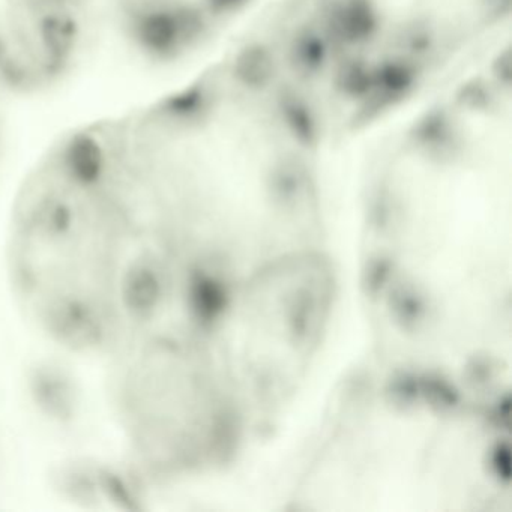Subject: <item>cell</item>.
Segmentation results:
<instances>
[{
    "label": "cell",
    "mask_w": 512,
    "mask_h": 512,
    "mask_svg": "<svg viewBox=\"0 0 512 512\" xmlns=\"http://www.w3.org/2000/svg\"><path fill=\"white\" fill-rule=\"evenodd\" d=\"M176 226L94 122L61 134L14 200L8 274L29 322L70 352L112 356L157 325Z\"/></svg>",
    "instance_id": "1"
},
{
    "label": "cell",
    "mask_w": 512,
    "mask_h": 512,
    "mask_svg": "<svg viewBox=\"0 0 512 512\" xmlns=\"http://www.w3.org/2000/svg\"><path fill=\"white\" fill-rule=\"evenodd\" d=\"M100 0H0V88L52 91L71 76L91 40Z\"/></svg>",
    "instance_id": "2"
},
{
    "label": "cell",
    "mask_w": 512,
    "mask_h": 512,
    "mask_svg": "<svg viewBox=\"0 0 512 512\" xmlns=\"http://www.w3.org/2000/svg\"><path fill=\"white\" fill-rule=\"evenodd\" d=\"M251 0H110L116 28L137 58L172 64L208 43Z\"/></svg>",
    "instance_id": "3"
},
{
    "label": "cell",
    "mask_w": 512,
    "mask_h": 512,
    "mask_svg": "<svg viewBox=\"0 0 512 512\" xmlns=\"http://www.w3.org/2000/svg\"><path fill=\"white\" fill-rule=\"evenodd\" d=\"M2 143H4V125H2V113H0V155H2Z\"/></svg>",
    "instance_id": "4"
}]
</instances>
